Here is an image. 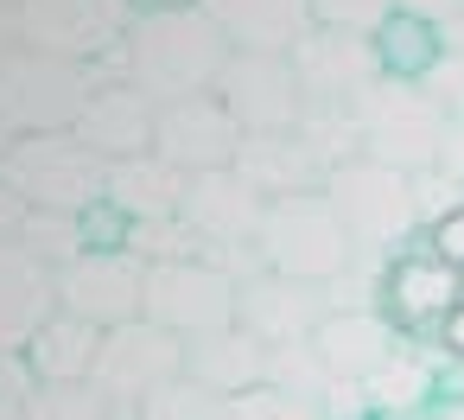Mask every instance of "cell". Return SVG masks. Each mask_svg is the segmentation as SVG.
I'll return each instance as SVG.
<instances>
[{
	"label": "cell",
	"instance_id": "1",
	"mask_svg": "<svg viewBox=\"0 0 464 420\" xmlns=\"http://www.w3.org/2000/svg\"><path fill=\"white\" fill-rule=\"evenodd\" d=\"M229 39L223 26L198 7H153L134 20L128 45H121V77L153 96V103H185V96H210L223 64H229Z\"/></svg>",
	"mask_w": 464,
	"mask_h": 420
},
{
	"label": "cell",
	"instance_id": "2",
	"mask_svg": "<svg viewBox=\"0 0 464 420\" xmlns=\"http://www.w3.org/2000/svg\"><path fill=\"white\" fill-rule=\"evenodd\" d=\"M102 83H115L109 64H77V58H58V52H39V45H7L0 52V128L14 141L77 128L83 103Z\"/></svg>",
	"mask_w": 464,
	"mask_h": 420
},
{
	"label": "cell",
	"instance_id": "3",
	"mask_svg": "<svg viewBox=\"0 0 464 420\" xmlns=\"http://www.w3.org/2000/svg\"><path fill=\"white\" fill-rule=\"evenodd\" d=\"M324 198L337 210V223L350 230L356 255H401L407 242H420V210H413V172H394V166H375V160H343L331 179H324Z\"/></svg>",
	"mask_w": 464,
	"mask_h": 420
},
{
	"label": "cell",
	"instance_id": "4",
	"mask_svg": "<svg viewBox=\"0 0 464 420\" xmlns=\"http://www.w3.org/2000/svg\"><path fill=\"white\" fill-rule=\"evenodd\" d=\"M0 179L20 191L26 210H90L109 191V160H96L71 128L58 134H20L0 160Z\"/></svg>",
	"mask_w": 464,
	"mask_h": 420
},
{
	"label": "cell",
	"instance_id": "5",
	"mask_svg": "<svg viewBox=\"0 0 464 420\" xmlns=\"http://www.w3.org/2000/svg\"><path fill=\"white\" fill-rule=\"evenodd\" d=\"M261 261L274 274H293V280H337L350 261H356V242L350 230L337 223L331 198L324 191H299V198H274L267 217H261V236H255Z\"/></svg>",
	"mask_w": 464,
	"mask_h": 420
},
{
	"label": "cell",
	"instance_id": "6",
	"mask_svg": "<svg viewBox=\"0 0 464 420\" xmlns=\"http://www.w3.org/2000/svg\"><path fill=\"white\" fill-rule=\"evenodd\" d=\"M20 14V45L77 58V64H109L121 77V45L140 20L134 0H14Z\"/></svg>",
	"mask_w": 464,
	"mask_h": 420
},
{
	"label": "cell",
	"instance_id": "7",
	"mask_svg": "<svg viewBox=\"0 0 464 420\" xmlns=\"http://www.w3.org/2000/svg\"><path fill=\"white\" fill-rule=\"evenodd\" d=\"M356 115H362V160L394 172H432L439 134L451 122L420 83H401V77H382L375 90H362Z\"/></svg>",
	"mask_w": 464,
	"mask_h": 420
},
{
	"label": "cell",
	"instance_id": "8",
	"mask_svg": "<svg viewBox=\"0 0 464 420\" xmlns=\"http://www.w3.org/2000/svg\"><path fill=\"white\" fill-rule=\"evenodd\" d=\"M185 376V337H172L166 325L153 318H128L115 331H102V350H96V369L90 382L115 401L121 420H140V401L166 382Z\"/></svg>",
	"mask_w": 464,
	"mask_h": 420
},
{
	"label": "cell",
	"instance_id": "9",
	"mask_svg": "<svg viewBox=\"0 0 464 420\" xmlns=\"http://www.w3.org/2000/svg\"><path fill=\"white\" fill-rule=\"evenodd\" d=\"M242 134H293L305 115V90L286 52H229L217 90H210Z\"/></svg>",
	"mask_w": 464,
	"mask_h": 420
},
{
	"label": "cell",
	"instance_id": "10",
	"mask_svg": "<svg viewBox=\"0 0 464 420\" xmlns=\"http://www.w3.org/2000/svg\"><path fill=\"white\" fill-rule=\"evenodd\" d=\"M140 318L166 325L172 337H204L236 325V280L210 261H147Z\"/></svg>",
	"mask_w": 464,
	"mask_h": 420
},
{
	"label": "cell",
	"instance_id": "11",
	"mask_svg": "<svg viewBox=\"0 0 464 420\" xmlns=\"http://www.w3.org/2000/svg\"><path fill=\"white\" fill-rule=\"evenodd\" d=\"M464 306V268H451L445 255H432V242H407L401 255H388L382 274V312L394 318L401 337H439V325Z\"/></svg>",
	"mask_w": 464,
	"mask_h": 420
},
{
	"label": "cell",
	"instance_id": "12",
	"mask_svg": "<svg viewBox=\"0 0 464 420\" xmlns=\"http://www.w3.org/2000/svg\"><path fill=\"white\" fill-rule=\"evenodd\" d=\"M140 293H147V261L134 249H83L77 261L58 268V312L90 318L96 331L140 318Z\"/></svg>",
	"mask_w": 464,
	"mask_h": 420
},
{
	"label": "cell",
	"instance_id": "13",
	"mask_svg": "<svg viewBox=\"0 0 464 420\" xmlns=\"http://www.w3.org/2000/svg\"><path fill=\"white\" fill-rule=\"evenodd\" d=\"M286 58L299 71L305 103H362V90H375L388 77L375 39L369 33H337V26H312Z\"/></svg>",
	"mask_w": 464,
	"mask_h": 420
},
{
	"label": "cell",
	"instance_id": "14",
	"mask_svg": "<svg viewBox=\"0 0 464 420\" xmlns=\"http://www.w3.org/2000/svg\"><path fill=\"white\" fill-rule=\"evenodd\" d=\"M236 147H242V128H236V115H229L217 96L160 103L153 153L172 160L185 179H191V172H223V166H236Z\"/></svg>",
	"mask_w": 464,
	"mask_h": 420
},
{
	"label": "cell",
	"instance_id": "15",
	"mask_svg": "<svg viewBox=\"0 0 464 420\" xmlns=\"http://www.w3.org/2000/svg\"><path fill=\"white\" fill-rule=\"evenodd\" d=\"M331 299L318 280H293V274H274L261 268L255 280L236 287V325L255 331L261 344H293V337H312L324 325Z\"/></svg>",
	"mask_w": 464,
	"mask_h": 420
},
{
	"label": "cell",
	"instance_id": "16",
	"mask_svg": "<svg viewBox=\"0 0 464 420\" xmlns=\"http://www.w3.org/2000/svg\"><path fill=\"white\" fill-rule=\"evenodd\" d=\"M58 312V268L39 261L20 236H0V350H26Z\"/></svg>",
	"mask_w": 464,
	"mask_h": 420
},
{
	"label": "cell",
	"instance_id": "17",
	"mask_svg": "<svg viewBox=\"0 0 464 420\" xmlns=\"http://www.w3.org/2000/svg\"><path fill=\"white\" fill-rule=\"evenodd\" d=\"M153 122H160V103L153 96H140L128 77H115V83H102L90 103H83V115H77V141L96 153V160H140V153H153Z\"/></svg>",
	"mask_w": 464,
	"mask_h": 420
},
{
	"label": "cell",
	"instance_id": "18",
	"mask_svg": "<svg viewBox=\"0 0 464 420\" xmlns=\"http://www.w3.org/2000/svg\"><path fill=\"white\" fill-rule=\"evenodd\" d=\"M179 217H185L204 242H255V236H261V217H267V198H261L236 166H223V172H191Z\"/></svg>",
	"mask_w": 464,
	"mask_h": 420
},
{
	"label": "cell",
	"instance_id": "19",
	"mask_svg": "<svg viewBox=\"0 0 464 420\" xmlns=\"http://www.w3.org/2000/svg\"><path fill=\"white\" fill-rule=\"evenodd\" d=\"M236 172L274 204V198H299V191H324V166H318V153L299 141V128L293 134H242V147H236Z\"/></svg>",
	"mask_w": 464,
	"mask_h": 420
},
{
	"label": "cell",
	"instance_id": "20",
	"mask_svg": "<svg viewBox=\"0 0 464 420\" xmlns=\"http://www.w3.org/2000/svg\"><path fill=\"white\" fill-rule=\"evenodd\" d=\"M185 376L204 382L210 395H248L267 382V344L242 325H223V331H204V337H185Z\"/></svg>",
	"mask_w": 464,
	"mask_h": 420
},
{
	"label": "cell",
	"instance_id": "21",
	"mask_svg": "<svg viewBox=\"0 0 464 420\" xmlns=\"http://www.w3.org/2000/svg\"><path fill=\"white\" fill-rule=\"evenodd\" d=\"M439 363H445V344L426 350V337H401V344L362 376V388H369V420H375V414H426V407L439 401Z\"/></svg>",
	"mask_w": 464,
	"mask_h": 420
},
{
	"label": "cell",
	"instance_id": "22",
	"mask_svg": "<svg viewBox=\"0 0 464 420\" xmlns=\"http://www.w3.org/2000/svg\"><path fill=\"white\" fill-rule=\"evenodd\" d=\"M236 52H293L312 33V0H198Z\"/></svg>",
	"mask_w": 464,
	"mask_h": 420
},
{
	"label": "cell",
	"instance_id": "23",
	"mask_svg": "<svg viewBox=\"0 0 464 420\" xmlns=\"http://www.w3.org/2000/svg\"><path fill=\"white\" fill-rule=\"evenodd\" d=\"M312 344H318V357H324L331 376H356L362 382L401 344V331H394V318L382 306H343V312H324V325L312 331Z\"/></svg>",
	"mask_w": 464,
	"mask_h": 420
},
{
	"label": "cell",
	"instance_id": "24",
	"mask_svg": "<svg viewBox=\"0 0 464 420\" xmlns=\"http://www.w3.org/2000/svg\"><path fill=\"white\" fill-rule=\"evenodd\" d=\"M185 172L160 153H140V160H115L109 166V204L128 217V223H172L179 204H185Z\"/></svg>",
	"mask_w": 464,
	"mask_h": 420
},
{
	"label": "cell",
	"instance_id": "25",
	"mask_svg": "<svg viewBox=\"0 0 464 420\" xmlns=\"http://www.w3.org/2000/svg\"><path fill=\"white\" fill-rule=\"evenodd\" d=\"M96 350H102V331H96L90 318L52 312V318L39 325V337H33L20 357L33 363V376H39V382H90Z\"/></svg>",
	"mask_w": 464,
	"mask_h": 420
},
{
	"label": "cell",
	"instance_id": "26",
	"mask_svg": "<svg viewBox=\"0 0 464 420\" xmlns=\"http://www.w3.org/2000/svg\"><path fill=\"white\" fill-rule=\"evenodd\" d=\"M375 52H382V71L388 77H401V83H420L426 77V64L445 52V33L432 26V20H420V14H388L382 26H375Z\"/></svg>",
	"mask_w": 464,
	"mask_h": 420
},
{
	"label": "cell",
	"instance_id": "27",
	"mask_svg": "<svg viewBox=\"0 0 464 420\" xmlns=\"http://www.w3.org/2000/svg\"><path fill=\"white\" fill-rule=\"evenodd\" d=\"M299 141L318 153L324 172H337L343 160H362V115H356V103H305Z\"/></svg>",
	"mask_w": 464,
	"mask_h": 420
},
{
	"label": "cell",
	"instance_id": "28",
	"mask_svg": "<svg viewBox=\"0 0 464 420\" xmlns=\"http://www.w3.org/2000/svg\"><path fill=\"white\" fill-rule=\"evenodd\" d=\"M267 388L305 401V407H324V388H331V369L318 357L312 337H293V344H267Z\"/></svg>",
	"mask_w": 464,
	"mask_h": 420
},
{
	"label": "cell",
	"instance_id": "29",
	"mask_svg": "<svg viewBox=\"0 0 464 420\" xmlns=\"http://www.w3.org/2000/svg\"><path fill=\"white\" fill-rule=\"evenodd\" d=\"M26 420H121L96 382H39L26 395Z\"/></svg>",
	"mask_w": 464,
	"mask_h": 420
},
{
	"label": "cell",
	"instance_id": "30",
	"mask_svg": "<svg viewBox=\"0 0 464 420\" xmlns=\"http://www.w3.org/2000/svg\"><path fill=\"white\" fill-rule=\"evenodd\" d=\"M20 242H26L39 261H52V268H64V261H77V255H83V230H77V217H71V210H26Z\"/></svg>",
	"mask_w": 464,
	"mask_h": 420
},
{
	"label": "cell",
	"instance_id": "31",
	"mask_svg": "<svg viewBox=\"0 0 464 420\" xmlns=\"http://www.w3.org/2000/svg\"><path fill=\"white\" fill-rule=\"evenodd\" d=\"M140 420H223V395H210L204 382L179 376V382H166V388H153L140 401Z\"/></svg>",
	"mask_w": 464,
	"mask_h": 420
},
{
	"label": "cell",
	"instance_id": "32",
	"mask_svg": "<svg viewBox=\"0 0 464 420\" xmlns=\"http://www.w3.org/2000/svg\"><path fill=\"white\" fill-rule=\"evenodd\" d=\"M223 420H324V414L261 382V388H248V395H229V401H223Z\"/></svg>",
	"mask_w": 464,
	"mask_h": 420
},
{
	"label": "cell",
	"instance_id": "33",
	"mask_svg": "<svg viewBox=\"0 0 464 420\" xmlns=\"http://www.w3.org/2000/svg\"><path fill=\"white\" fill-rule=\"evenodd\" d=\"M394 14V0H312V26H337V33H369Z\"/></svg>",
	"mask_w": 464,
	"mask_h": 420
},
{
	"label": "cell",
	"instance_id": "34",
	"mask_svg": "<svg viewBox=\"0 0 464 420\" xmlns=\"http://www.w3.org/2000/svg\"><path fill=\"white\" fill-rule=\"evenodd\" d=\"M420 90H426V96H432L445 115H464V45H445V52L426 64Z\"/></svg>",
	"mask_w": 464,
	"mask_h": 420
},
{
	"label": "cell",
	"instance_id": "35",
	"mask_svg": "<svg viewBox=\"0 0 464 420\" xmlns=\"http://www.w3.org/2000/svg\"><path fill=\"white\" fill-rule=\"evenodd\" d=\"M464 204V185L458 179H445L439 166L432 172H413V210H420V230H432L445 210H458Z\"/></svg>",
	"mask_w": 464,
	"mask_h": 420
},
{
	"label": "cell",
	"instance_id": "36",
	"mask_svg": "<svg viewBox=\"0 0 464 420\" xmlns=\"http://www.w3.org/2000/svg\"><path fill=\"white\" fill-rule=\"evenodd\" d=\"M77 230H83V249H128V236H134V223L109 198H96L90 210H77Z\"/></svg>",
	"mask_w": 464,
	"mask_h": 420
},
{
	"label": "cell",
	"instance_id": "37",
	"mask_svg": "<svg viewBox=\"0 0 464 420\" xmlns=\"http://www.w3.org/2000/svg\"><path fill=\"white\" fill-rule=\"evenodd\" d=\"M426 242H432V255H445L451 268H464V204H458V210H445V217L426 230Z\"/></svg>",
	"mask_w": 464,
	"mask_h": 420
},
{
	"label": "cell",
	"instance_id": "38",
	"mask_svg": "<svg viewBox=\"0 0 464 420\" xmlns=\"http://www.w3.org/2000/svg\"><path fill=\"white\" fill-rule=\"evenodd\" d=\"M39 388V376H33V363L20 357V350H0V395L7 401H26Z\"/></svg>",
	"mask_w": 464,
	"mask_h": 420
},
{
	"label": "cell",
	"instance_id": "39",
	"mask_svg": "<svg viewBox=\"0 0 464 420\" xmlns=\"http://www.w3.org/2000/svg\"><path fill=\"white\" fill-rule=\"evenodd\" d=\"M445 179H458L464 185V115H451L445 122V134H439V160H432Z\"/></svg>",
	"mask_w": 464,
	"mask_h": 420
},
{
	"label": "cell",
	"instance_id": "40",
	"mask_svg": "<svg viewBox=\"0 0 464 420\" xmlns=\"http://www.w3.org/2000/svg\"><path fill=\"white\" fill-rule=\"evenodd\" d=\"M401 14H420V20H432V26H451L458 14H464V0H394Z\"/></svg>",
	"mask_w": 464,
	"mask_h": 420
},
{
	"label": "cell",
	"instance_id": "41",
	"mask_svg": "<svg viewBox=\"0 0 464 420\" xmlns=\"http://www.w3.org/2000/svg\"><path fill=\"white\" fill-rule=\"evenodd\" d=\"M20 223H26V204H20V191L0 179V236H20Z\"/></svg>",
	"mask_w": 464,
	"mask_h": 420
},
{
	"label": "cell",
	"instance_id": "42",
	"mask_svg": "<svg viewBox=\"0 0 464 420\" xmlns=\"http://www.w3.org/2000/svg\"><path fill=\"white\" fill-rule=\"evenodd\" d=\"M439 401H464V357L439 363Z\"/></svg>",
	"mask_w": 464,
	"mask_h": 420
},
{
	"label": "cell",
	"instance_id": "43",
	"mask_svg": "<svg viewBox=\"0 0 464 420\" xmlns=\"http://www.w3.org/2000/svg\"><path fill=\"white\" fill-rule=\"evenodd\" d=\"M439 344H445V357H464V306L439 325Z\"/></svg>",
	"mask_w": 464,
	"mask_h": 420
},
{
	"label": "cell",
	"instance_id": "44",
	"mask_svg": "<svg viewBox=\"0 0 464 420\" xmlns=\"http://www.w3.org/2000/svg\"><path fill=\"white\" fill-rule=\"evenodd\" d=\"M20 45V14H14V0H0V52Z\"/></svg>",
	"mask_w": 464,
	"mask_h": 420
},
{
	"label": "cell",
	"instance_id": "45",
	"mask_svg": "<svg viewBox=\"0 0 464 420\" xmlns=\"http://www.w3.org/2000/svg\"><path fill=\"white\" fill-rule=\"evenodd\" d=\"M426 420H464V401H432V414Z\"/></svg>",
	"mask_w": 464,
	"mask_h": 420
},
{
	"label": "cell",
	"instance_id": "46",
	"mask_svg": "<svg viewBox=\"0 0 464 420\" xmlns=\"http://www.w3.org/2000/svg\"><path fill=\"white\" fill-rule=\"evenodd\" d=\"M0 420H26V401H7V395H0Z\"/></svg>",
	"mask_w": 464,
	"mask_h": 420
},
{
	"label": "cell",
	"instance_id": "47",
	"mask_svg": "<svg viewBox=\"0 0 464 420\" xmlns=\"http://www.w3.org/2000/svg\"><path fill=\"white\" fill-rule=\"evenodd\" d=\"M140 14H153V7H191V0H134Z\"/></svg>",
	"mask_w": 464,
	"mask_h": 420
},
{
	"label": "cell",
	"instance_id": "48",
	"mask_svg": "<svg viewBox=\"0 0 464 420\" xmlns=\"http://www.w3.org/2000/svg\"><path fill=\"white\" fill-rule=\"evenodd\" d=\"M432 414V407H426ZM426 414H375V420H426Z\"/></svg>",
	"mask_w": 464,
	"mask_h": 420
},
{
	"label": "cell",
	"instance_id": "49",
	"mask_svg": "<svg viewBox=\"0 0 464 420\" xmlns=\"http://www.w3.org/2000/svg\"><path fill=\"white\" fill-rule=\"evenodd\" d=\"M7 147H14V134H7V128H0V160H7Z\"/></svg>",
	"mask_w": 464,
	"mask_h": 420
},
{
	"label": "cell",
	"instance_id": "50",
	"mask_svg": "<svg viewBox=\"0 0 464 420\" xmlns=\"http://www.w3.org/2000/svg\"><path fill=\"white\" fill-rule=\"evenodd\" d=\"M458 20H464V14H458Z\"/></svg>",
	"mask_w": 464,
	"mask_h": 420
}]
</instances>
